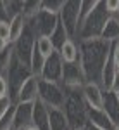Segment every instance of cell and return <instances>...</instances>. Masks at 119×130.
Masks as SVG:
<instances>
[{"instance_id": "6da1fadb", "label": "cell", "mask_w": 119, "mask_h": 130, "mask_svg": "<svg viewBox=\"0 0 119 130\" xmlns=\"http://www.w3.org/2000/svg\"><path fill=\"white\" fill-rule=\"evenodd\" d=\"M79 47V62L85 71L86 82L99 83L102 78V71L107 59L110 57L112 43L97 38V40H83L78 43Z\"/></svg>"}, {"instance_id": "7a4b0ae2", "label": "cell", "mask_w": 119, "mask_h": 130, "mask_svg": "<svg viewBox=\"0 0 119 130\" xmlns=\"http://www.w3.org/2000/svg\"><path fill=\"white\" fill-rule=\"evenodd\" d=\"M81 90L83 89H66V102L62 111L69 121L71 130H86L88 127V108L85 104Z\"/></svg>"}, {"instance_id": "3957f363", "label": "cell", "mask_w": 119, "mask_h": 130, "mask_svg": "<svg viewBox=\"0 0 119 130\" xmlns=\"http://www.w3.org/2000/svg\"><path fill=\"white\" fill-rule=\"evenodd\" d=\"M109 18H110L109 12L105 10V2H99L95 10L79 24L78 35H76L78 40L83 42V40H97V38H100Z\"/></svg>"}, {"instance_id": "277c9868", "label": "cell", "mask_w": 119, "mask_h": 130, "mask_svg": "<svg viewBox=\"0 0 119 130\" xmlns=\"http://www.w3.org/2000/svg\"><path fill=\"white\" fill-rule=\"evenodd\" d=\"M38 89H40V97H38L40 101H43L49 108L62 109L64 102H66V89H64L62 83L40 78Z\"/></svg>"}, {"instance_id": "5b68a950", "label": "cell", "mask_w": 119, "mask_h": 130, "mask_svg": "<svg viewBox=\"0 0 119 130\" xmlns=\"http://www.w3.org/2000/svg\"><path fill=\"white\" fill-rule=\"evenodd\" d=\"M79 12H81V2L79 0H64L62 10L59 14V21L64 26L69 38H76L79 26Z\"/></svg>"}, {"instance_id": "8992f818", "label": "cell", "mask_w": 119, "mask_h": 130, "mask_svg": "<svg viewBox=\"0 0 119 130\" xmlns=\"http://www.w3.org/2000/svg\"><path fill=\"white\" fill-rule=\"evenodd\" d=\"M30 76H33V73H31L30 68H26L24 64H21L19 61L16 59V56H14V59L10 62L9 70L5 73V78L9 82V95L12 101H16V95H17V92L19 89L22 87V83L28 80Z\"/></svg>"}, {"instance_id": "52a82bcc", "label": "cell", "mask_w": 119, "mask_h": 130, "mask_svg": "<svg viewBox=\"0 0 119 130\" xmlns=\"http://www.w3.org/2000/svg\"><path fill=\"white\" fill-rule=\"evenodd\" d=\"M35 45H36V37L31 31L30 26H26L22 37L14 43V56L21 64H24L30 70H31V57H33V52H35Z\"/></svg>"}, {"instance_id": "ba28073f", "label": "cell", "mask_w": 119, "mask_h": 130, "mask_svg": "<svg viewBox=\"0 0 119 130\" xmlns=\"http://www.w3.org/2000/svg\"><path fill=\"white\" fill-rule=\"evenodd\" d=\"M28 26L31 28V31L35 33V37H52L55 28L59 26V16L55 14H49L45 10H40L38 14L28 21Z\"/></svg>"}, {"instance_id": "9c48e42d", "label": "cell", "mask_w": 119, "mask_h": 130, "mask_svg": "<svg viewBox=\"0 0 119 130\" xmlns=\"http://www.w3.org/2000/svg\"><path fill=\"white\" fill-rule=\"evenodd\" d=\"M66 89H83L86 83L85 71L81 68V62H64L62 68V82H60Z\"/></svg>"}, {"instance_id": "30bf717a", "label": "cell", "mask_w": 119, "mask_h": 130, "mask_svg": "<svg viewBox=\"0 0 119 130\" xmlns=\"http://www.w3.org/2000/svg\"><path fill=\"white\" fill-rule=\"evenodd\" d=\"M62 68H64V61L60 57V54L55 50L49 59L45 61V66H43V71H41V76L43 80L49 82H62Z\"/></svg>"}, {"instance_id": "8fae6325", "label": "cell", "mask_w": 119, "mask_h": 130, "mask_svg": "<svg viewBox=\"0 0 119 130\" xmlns=\"http://www.w3.org/2000/svg\"><path fill=\"white\" fill-rule=\"evenodd\" d=\"M81 94L88 109H104V90L99 83L86 82Z\"/></svg>"}, {"instance_id": "7c38bea8", "label": "cell", "mask_w": 119, "mask_h": 130, "mask_svg": "<svg viewBox=\"0 0 119 130\" xmlns=\"http://www.w3.org/2000/svg\"><path fill=\"white\" fill-rule=\"evenodd\" d=\"M33 123V102H19L14 106V130H24Z\"/></svg>"}, {"instance_id": "4fadbf2b", "label": "cell", "mask_w": 119, "mask_h": 130, "mask_svg": "<svg viewBox=\"0 0 119 130\" xmlns=\"http://www.w3.org/2000/svg\"><path fill=\"white\" fill-rule=\"evenodd\" d=\"M38 76H30L28 80L22 83V87L19 89L17 95H16V101L14 104H19V102H35V101L40 97V89H38Z\"/></svg>"}, {"instance_id": "5bb4252c", "label": "cell", "mask_w": 119, "mask_h": 130, "mask_svg": "<svg viewBox=\"0 0 119 130\" xmlns=\"http://www.w3.org/2000/svg\"><path fill=\"white\" fill-rule=\"evenodd\" d=\"M33 127L38 130H50L49 125V106L43 101L36 99L33 102Z\"/></svg>"}, {"instance_id": "9a60e30c", "label": "cell", "mask_w": 119, "mask_h": 130, "mask_svg": "<svg viewBox=\"0 0 119 130\" xmlns=\"http://www.w3.org/2000/svg\"><path fill=\"white\" fill-rule=\"evenodd\" d=\"M104 111L107 113L112 123L119 127V101L114 92H104Z\"/></svg>"}, {"instance_id": "2e32d148", "label": "cell", "mask_w": 119, "mask_h": 130, "mask_svg": "<svg viewBox=\"0 0 119 130\" xmlns=\"http://www.w3.org/2000/svg\"><path fill=\"white\" fill-rule=\"evenodd\" d=\"M88 123L90 125H95L102 130H114L116 125L112 123L107 113L104 109H88Z\"/></svg>"}, {"instance_id": "e0dca14e", "label": "cell", "mask_w": 119, "mask_h": 130, "mask_svg": "<svg viewBox=\"0 0 119 130\" xmlns=\"http://www.w3.org/2000/svg\"><path fill=\"white\" fill-rule=\"evenodd\" d=\"M49 125L50 130H71L64 111L57 108H49Z\"/></svg>"}, {"instance_id": "ac0fdd59", "label": "cell", "mask_w": 119, "mask_h": 130, "mask_svg": "<svg viewBox=\"0 0 119 130\" xmlns=\"http://www.w3.org/2000/svg\"><path fill=\"white\" fill-rule=\"evenodd\" d=\"M57 52L60 54L64 62H76V61H79V47L73 38H67Z\"/></svg>"}, {"instance_id": "d6986e66", "label": "cell", "mask_w": 119, "mask_h": 130, "mask_svg": "<svg viewBox=\"0 0 119 130\" xmlns=\"http://www.w3.org/2000/svg\"><path fill=\"white\" fill-rule=\"evenodd\" d=\"M102 40L109 42V43H116L119 42V16H110L105 28L102 31Z\"/></svg>"}, {"instance_id": "ffe728a7", "label": "cell", "mask_w": 119, "mask_h": 130, "mask_svg": "<svg viewBox=\"0 0 119 130\" xmlns=\"http://www.w3.org/2000/svg\"><path fill=\"white\" fill-rule=\"evenodd\" d=\"M26 26H28V21L26 18L19 14V16H16V18H12L10 19V37H9V43H16V42L19 40L21 37H22V33L26 30Z\"/></svg>"}, {"instance_id": "44dd1931", "label": "cell", "mask_w": 119, "mask_h": 130, "mask_svg": "<svg viewBox=\"0 0 119 130\" xmlns=\"http://www.w3.org/2000/svg\"><path fill=\"white\" fill-rule=\"evenodd\" d=\"M36 50H38L40 56L47 61L55 52V45H54L50 37H40V38H36Z\"/></svg>"}, {"instance_id": "7402d4cb", "label": "cell", "mask_w": 119, "mask_h": 130, "mask_svg": "<svg viewBox=\"0 0 119 130\" xmlns=\"http://www.w3.org/2000/svg\"><path fill=\"white\" fill-rule=\"evenodd\" d=\"M12 59H14V45L10 43L4 52H0V73H2V75L7 73L10 62H12Z\"/></svg>"}, {"instance_id": "603a6c76", "label": "cell", "mask_w": 119, "mask_h": 130, "mask_svg": "<svg viewBox=\"0 0 119 130\" xmlns=\"http://www.w3.org/2000/svg\"><path fill=\"white\" fill-rule=\"evenodd\" d=\"M40 10H41V2L30 0V2H24V5H22V16L26 18V21H30L38 14Z\"/></svg>"}, {"instance_id": "cb8c5ba5", "label": "cell", "mask_w": 119, "mask_h": 130, "mask_svg": "<svg viewBox=\"0 0 119 130\" xmlns=\"http://www.w3.org/2000/svg\"><path fill=\"white\" fill-rule=\"evenodd\" d=\"M52 38V42H54V45H55V50H59L62 45H64V42L67 40L69 37H67V33H66V30H64V26L60 24L59 21V26L55 28V31H54V35L50 37Z\"/></svg>"}, {"instance_id": "d4e9b609", "label": "cell", "mask_w": 119, "mask_h": 130, "mask_svg": "<svg viewBox=\"0 0 119 130\" xmlns=\"http://www.w3.org/2000/svg\"><path fill=\"white\" fill-rule=\"evenodd\" d=\"M62 5H64V0H45V2H41V10L59 16L62 10Z\"/></svg>"}, {"instance_id": "484cf974", "label": "cell", "mask_w": 119, "mask_h": 130, "mask_svg": "<svg viewBox=\"0 0 119 130\" xmlns=\"http://www.w3.org/2000/svg\"><path fill=\"white\" fill-rule=\"evenodd\" d=\"M4 5H5V12H7L9 19H12V18H16V16L22 14V5H24V2L9 0V2H4Z\"/></svg>"}, {"instance_id": "4316f807", "label": "cell", "mask_w": 119, "mask_h": 130, "mask_svg": "<svg viewBox=\"0 0 119 130\" xmlns=\"http://www.w3.org/2000/svg\"><path fill=\"white\" fill-rule=\"evenodd\" d=\"M99 5V0H83L81 2V12H79V24L88 18L90 14L95 10V7ZM79 28V26H78Z\"/></svg>"}, {"instance_id": "83f0119b", "label": "cell", "mask_w": 119, "mask_h": 130, "mask_svg": "<svg viewBox=\"0 0 119 130\" xmlns=\"http://www.w3.org/2000/svg\"><path fill=\"white\" fill-rule=\"evenodd\" d=\"M14 106V101L10 99V95H5V97H0V120L12 109Z\"/></svg>"}, {"instance_id": "f1b7e54d", "label": "cell", "mask_w": 119, "mask_h": 130, "mask_svg": "<svg viewBox=\"0 0 119 130\" xmlns=\"http://www.w3.org/2000/svg\"><path fill=\"white\" fill-rule=\"evenodd\" d=\"M105 10L109 16H117L119 14V0H105Z\"/></svg>"}, {"instance_id": "f546056e", "label": "cell", "mask_w": 119, "mask_h": 130, "mask_svg": "<svg viewBox=\"0 0 119 130\" xmlns=\"http://www.w3.org/2000/svg\"><path fill=\"white\" fill-rule=\"evenodd\" d=\"M10 37V21H0V38L9 42Z\"/></svg>"}, {"instance_id": "4dcf8cb0", "label": "cell", "mask_w": 119, "mask_h": 130, "mask_svg": "<svg viewBox=\"0 0 119 130\" xmlns=\"http://www.w3.org/2000/svg\"><path fill=\"white\" fill-rule=\"evenodd\" d=\"M110 57H112V62L116 66V70L119 71V42L112 43V50H110Z\"/></svg>"}, {"instance_id": "1f68e13d", "label": "cell", "mask_w": 119, "mask_h": 130, "mask_svg": "<svg viewBox=\"0 0 119 130\" xmlns=\"http://www.w3.org/2000/svg\"><path fill=\"white\" fill-rule=\"evenodd\" d=\"M5 95H9V82L5 75L0 73V97H5Z\"/></svg>"}, {"instance_id": "d6a6232c", "label": "cell", "mask_w": 119, "mask_h": 130, "mask_svg": "<svg viewBox=\"0 0 119 130\" xmlns=\"http://www.w3.org/2000/svg\"><path fill=\"white\" fill-rule=\"evenodd\" d=\"M0 21H10L9 16H7V12H5V5H4L2 0H0Z\"/></svg>"}, {"instance_id": "836d02e7", "label": "cell", "mask_w": 119, "mask_h": 130, "mask_svg": "<svg viewBox=\"0 0 119 130\" xmlns=\"http://www.w3.org/2000/svg\"><path fill=\"white\" fill-rule=\"evenodd\" d=\"M110 92H119V71L116 73V78H114V83H112V89H110Z\"/></svg>"}, {"instance_id": "e575fe53", "label": "cell", "mask_w": 119, "mask_h": 130, "mask_svg": "<svg viewBox=\"0 0 119 130\" xmlns=\"http://www.w3.org/2000/svg\"><path fill=\"white\" fill-rule=\"evenodd\" d=\"M10 43L7 40H2V38H0V52H4V50L7 49V47H9Z\"/></svg>"}, {"instance_id": "d590c367", "label": "cell", "mask_w": 119, "mask_h": 130, "mask_svg": "<svg viewBox=\"0 0 119 130\" xmlns=\"http://www.w3.org/2000/svg\"><path fill=\"white\" fill-rule=\"evenodd\" d=\"M86 130H102V128H99V127H95V125H90V123H88Z\"/></svg>"}, {"instance_id": "8d00e7d4", "label": "cell", "mask_w": 119, "mask_h": 130, "mask_svg": "<svg viewBox=\"0 0 119 130\" xmlns=\"http://www.w3.org/2000/svg\"><path fill=\"white\" fill-rule=\"evenodd\" d=\"M24 130H38V128H36V127H33V125H31V127H28V128H24Z\"/></svg>"}, {"instance_id": "74e56055", "label": "cell", "mask_w": 119, "mask_h": 130, "mask_svg": "<svg viewBox=\"0 0 119 130\" xmlns=\"http://www.w3.org/2000/svg\"><path fill=\"white\" fill-rule=\"evenodd\" d=\"M116 97H117V101H119V92H116Z\"/></svg>"}, {"instance_id": "f35d334b", "label": "cell", "mask_w": 119, "mask_h": 130, "mask_svg": "<svg viewBox=\"0 0 119 130\" xmlns=\"http://www.w3.org/2000/svg\"><path fill=\"white\" fill-rule=\"evenodd\" d=\"M114 130H119V127H116V128H114Z\"/></svg>"}, {"instance_id": "ab89813d", "label": "cell", "mask_w": 119, "mask_h": 130, "mask_svg": "<svg viewBox=\"0 0 119 130\" xmlns=\"http://www.w3.org/2000/svg\"><path fill=\"white\" fill-rule=\"evenodd\" d=\"M12 130H14V128H12Z\"/></svg>"}]
</instances>
